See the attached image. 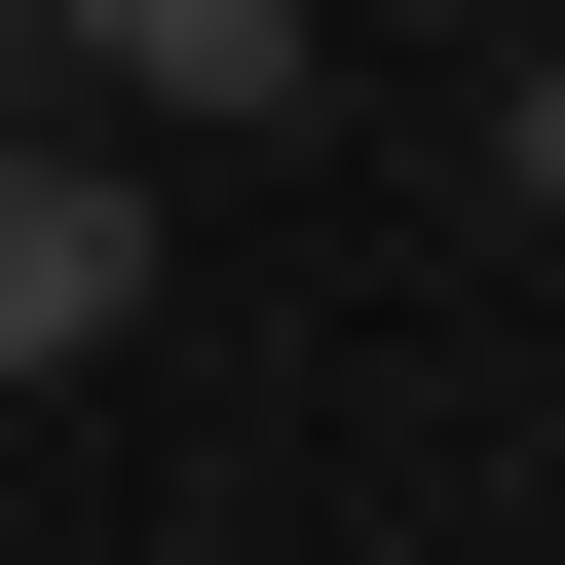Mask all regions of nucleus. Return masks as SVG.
<instances>
[{"instance_id": "nucleus-2", "label": "nucleus", "mask_w": 565, "mask_h": 565, "mask_svg": "<svg viewBox=\"0 0 565 565\" xmlns=\"http://www.w3.org/2000/svg\"><path fill=\"white\" fill-rule=\"evenodd\" d=\"M76 340H151V189L114 151H0V377H76Z\"/></svg>"}, {"instance_id": "nucleus-3", "label": "nucleus", "mask_w": 565, "mask_h": 565, "mask_svg": "<svg viewBox=\"0 0 565 565\" xmlns=\"http://www.w3.org/2000/svg\"><path fill=\"white\" fill-rule=\"evenodd\" d=\"M490 189H527V226H565V39H527V76H490Z\"/></svg>"}, {"instance_id": "nucleus-1", "label": "nucleus", "mask_w": 565, "mask_h": 565, "mask_svg": "<svg viewBox=\"0 0 565 565\" xmlns=\"http://www.w3.org/2000/svg\"><path fill=\"white\" fill-rule=\"evenodd\" d=\"M76 39V114H151V151H226V114H302V0H0V76Z\"/></svg>"}]
</instances>
